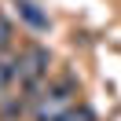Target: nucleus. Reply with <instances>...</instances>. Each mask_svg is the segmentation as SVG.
<instances>
[{"mask_svg": "<svg viewBox=\"0 0 121 121\" xmlns=\"http://www.w3.org/2000/svg\"><path fill=\"white\" fill-rule=\"evenodd\" d=\"M73 95H77V81L73 77H59V81L48 84L44 95L33 103V117L37 121H59L62 114L73 106Z\"/></svg>", "mask_w": 121, "mask_h": 121, "instance_id": "1", "label": "nucleus"}, {"mask_svg": "<svg viewBox=\"0 0 121 121\" xmlns=\"http://www.w3.org/2000/svg\"><path fill=\"white\" fill-rule=\"evenodd\" d=\"M11 81H18V59L15 55H0V99L11 88Z\"/></svg>", "mask_w": 121, "mask_h": 121, "instance_id": "2", "label": "nucleus"}, {"mask_svg": "<svg viewBox=\"0 0 121 121\" xmlns=\"http://www.w3.org/2000/svg\"><path fill=\"white\" fill-rule=\"evenodd\" d=\"M18 15H22L26 22L33 26V30H48V15H40L33 0H18Z\"/></svg>", "mask_w": 121, "mask_h": 121, "instance_id": "3", "label": "nucleus"}, {"mask_svg": "<svg viewBox=\"0 0 121 121\" xmlns=\"http://www.w3.org/2000/svg\"><path fill=\"white\" fill-rule=\"evenodd\" d=\"M59 121H99V117H95V110H92V106H70Z\"/></svg>", "mask_w": 121, "mask_h": 121, "instance_id": "4", "label": "nucleus"}, {"mask_svg": "<svg viewBox=\"0 0 121 121\" xmlns=\"http://www.w3.org/2000/svg\"><path fill=\"white\" fill-rule=\"evenodd\" d=\"M11 37H15V30H11V22L4 15H0V55H8V48H11Z\"/></svg>", "mask_w": 121, "mask_h": 121, "instance_id": "5", "label": "nucleus"}]
</instances>
